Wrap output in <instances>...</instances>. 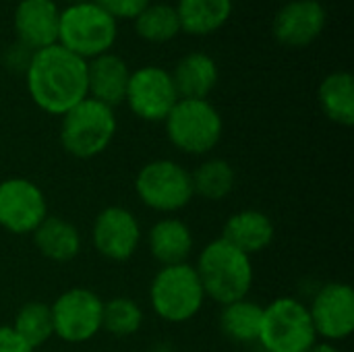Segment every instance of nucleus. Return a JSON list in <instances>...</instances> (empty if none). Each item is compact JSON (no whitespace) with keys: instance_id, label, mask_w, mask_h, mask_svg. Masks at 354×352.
I'll list each match as a JSON object with an SVG mask.
<instances>
[{"instance_id":"1","label":"nucleus","mask_w":354,"mask_h":352,"mask_svg":"<svg viewBox=\"0 0 354 352\" xmlns=\"http://www.w3.org/2000/svg\"><path fill=\"white\" fill-rule=\"evenodd\" d=\"M25 79L33 104L54 116L66 114L87 98V60L60 44L33 52Z\"/></svg>"},{"instance_id":"2","label":"nucleus","mask_w":354,"mask_h":352,"mask_svg":"<svg viewBox=\"0 0 354 352\" xmlns=\"http://www.w3.org/2000/svg\"><path fill=\"white\" fill-rule=\"evenodd\" d=\"M195 272L205 299H212L222 307L247 299L255 280L251 257L226 243L222 237L203 247L197 257Z\"/></svg>"},{"instance_id":"3","label":"nucleus","mask_w":354,"mask_h":352,"mask_svg":"<svg viewBox=\"0 0 354 352\" xmlns=\"http://www.w3.org/2000/svg\"><path fill=\"white\" fill-rule=\"evenodd\" d=\"M116 135L114 108L85 98L62 114L60 143L66 154L79 160L97 158L108 149Z\"/></svg>"},{"instance_id":"4","label":"nucleus","mask_w":354,"mask_h":352,"mask_svg":"<svg viewBox=\"0 0 354 352\" xmlns=\"http://www.w3.org/2000/svg\"><path fill=\"white\" fill-rule=\"evenodd\" d=\"M149 303L156 315L168 324L193 319L205 303V293L195 266L178 263L160 268L149 286Z\"/></svg>"},{"instance_id":"5","label":"nucleus","mask_w":354,"mask_h":352,"mask_svg":"<svg viewBox=\"0 0 354 352\" xmlns=\"http://www.w3.org/2000/svg\"><path fill=\"white\" fill-rule=\"evenodd\" d=\"M116 39V19L95 2L85 0L60 10L58 44L83 60L110 52Z\"/></svg>"},{"instance_id":"6","label":"nucleus","mask_w":354,"mask_h":352,"mask_svg":"<svg viewBox=\"0 0 354 352\" xmlns=\"http://www.w3.org/2000/svg\"><path fill=\"white\" fill-rule=\"evenodd\" d=\"M266 352H309L317 344L309 307L295 297L274 299L263 307L259 340Z\"/></svg>"},{"instance_id":"7","label":"nucleus","mask_w":354,"mask_h":352,"mask_svg":"<svg viewBox=\"0 0 354 352\" xmlns=\"http://www.w3.org/2000/svg\"><path fill=\"white\" fill-rule=\"evenodd\" d=\"M164 124L168 141L189 156H205L212 151L224 131L220 112L207 100H178Z\"/></svg>"},{"instance_id":"8","label":"nucleus","mask_w":354,"mask_h":352,"mask_svg":"<svg viewBox=\"0 0 354 352\" xmlns=\"http://www.w3.org/2000/svg\"><path fill=\"white\" fill-rule=\"evenodd\" d=\"M135 191L145 207L160 214H176L195 197L191 172L174 160L147 162L135 178Z\"/></svg>"},{"instance_id":"9","label":"nucleus","mask_w":354,"mask_h":352,"mask_svg":"<svg viewBox=\"0 0 354 352\" xmlns=\"http://www.w3.org/2000/svg\"><path fill=\"white\" fill-rule=\"evenodd\" d=\"M54 336L68 344H83L102 332L104 301L89 288H68L52 305Z\"/></svg>"},{"instance_id":"10","label":"nucleus","mask_w":354,"mask_h":352,"mask_svg":"<svg viewBox=\"0 0 354 352\" xmlns=\"http://www.w3.org/2000/svg\"><path fill=\"white\" fill-rule=\"evenodd\" d=\"M178 100L170 71L162 66H141L131 73L124 102L137 118L164 122Z\"/></svg>"},{"instance_id":"11","label":"nucleus","mask_w":354,"mask_h":352,"mask_svg":"<svg viewBox=\"0 0 354 352\" xmlns=\"http://www.w3.org/2000/svg\"><path fill=\"white\" fill-rule=\"evenodd\" d=\"M48 218V201L39 185L12 176L0 183V228L10 234H31Z\"/></svg>"},{"instance_id":"12","label":"nucleus","mask_w":354,"mask_h":352,"mask_svg":"<svg viewBox=\"0 0 354 352\" xmlns=\"http://www.w3.org/2000/svg\"><path fill=\"white\" fill-rule=\"evenodd\" d=\"M91 241L102 257L120 263L129 261L139 251L143 232L137 216L131 210L122 205H110L95 216Z\"/></svg>"},{"instance_id":"13","label":"nucleus","mask_w":354,"mask_h":352,"mask_svg":"<svg viewBox=\"0 0 354 352\" xmlns=\"http://www.w3.org/2000/svg\"><path fill=\"white\" fill-rule=\"evenodd\" d=\"M307 307L317 338L324 342H342L354 332V290L348 284H324Z\"/></svg>"},{"instance_id":"14","label":"nucleus","mask_w":354,"mask_h":352,"mask_svg":"<svg viewBox=\"0 0 354 352\" xmlns=\"http://www.w3.org/2000/svg\"><path fill=\"white\" fill-rule=\"evenodd\" d=\"M326 19V8L319 0H290L278 10L272 31L282 46L307 48L322 35Z\"/></svg>"},{"instance_id":"15","label":"nucleus","mask_w":354,"mask_h":352,"mask_svg":"<svg viewBox=\"0 0 354 352\" xmlns=\"http://www.w3.org/2000/svg\"><path fill=\"white\" fill-rule=\"evenodd\" d=\"M60 8L54 0H21L15 10L17 41L37 52L58 44Z\"/></svg>"},{"instance_id":"16","label":"nucleus","mask_w":354,"mask_h":352,"mask_svg":"<svg viewBox=\"0 0 354 352\" xmlns=\"http://www.w3.org/2000/svg\"><path fill=\"white\" fill-rule=\"evenodd\" d=\"M131 71L127 62L112 54H100L87 60V98L116 108L127 98Z\"/></svg>"},{"instance_id":"17","label":"nucleus","mask_w":354,"mask_h":352,"mask_svg":"<svg viewBox=\"0 0 354 352\" xmlns=\"http://www.w3.org/2000/svg\"><path fill=\"white\" fill-rule=\"evenodd\" d=\"M276 237L272 218L261 210H241L232 214L222 230V239L249 257L266 251Z\"/></svg>"},{"instance_id":"18","label":"nucleus","mask_w":354,"mask_h":352,"mask_svg":"<svg viewBox=\"0 0 354 352\" xmlns=\"http://www.w3.org/2000/svg\"><path fill=\"white\" fill-rule=\"evenodd\" d=\"M193 245L191 228L178 218H162L147 232V249L162 268L189 263Z\"/></svg>"},{"instance_id":"19","label":"nucleus","mask_w":354,"mask_h":352,"mask_svg":"<svg viewBox=\"0 0 354 352\" xmlns=\"http://www.w3.org/2000/svg\"><path fill=\"white\" fill-rule=\"evenodd\" d=\"M170 75L180 100H207L220 79L216 60L205 52H189Z\"/></svg>"},{"instance_id":"20","label":"nucleus","mask_w":354,"mask_h":352,"mask_svg":"<svg viewBox=\"0 0 354 352\" xmlns=\"http://www.w3.org/2000/svg\"><path fill=\"white\" fill-rule=\"evenodd\" d=\"M33 245L46 259L54 263L73 261L81 253V232L79 228L58 216H50L31 232Z\"/></svg>"},{"instance_id":"21","label":"nucleus","mask_w":354,"mask_h":352,"mask_svg":"<svg viewBox=\"0 0 354 352\" xmlns=\"http://www.w3.org/2000/svg\"><path fill=\"white\" fill-rule=\"evenodd\" d=\"M180 29L191 35H209L224 27L232 12V0H178Z\"/></svg>"},{"instance_id":"22","label":"nucleus","mask_w":354,"mask_h":352,"mask_svg":"<svg viewBox=\"0 0 354 352\" xmlns=\"http://www.w3.org/2000/svg\"><path fill=\"white\" fill-rule=\"evenodd\" d=\"M317 100L324 110V114L342 127L354 124V79L348 71H336L330 73L319 89Z\"/></svg>"},{"instance_id":"23","label":"nucleus","mask_w":354,"mask_h":352,"mask_svg":"<svg viewBox=\"0 0 354 352\" xmlns=\"http://www.w3.org/2000/svg\"><path fill=\"white\" fill-rule=\"evenodd\" d=\"M261 319H263V305L247 297L222 307L220 328L226 334V338H230L232 342L251 344L259 340Z\"/></svg>"},{"instance_id":"24","label":"nucleus","mask_w":354,"mask_h":352,"mask_svg":"<svg viewBox=\"0 0 354 352\" xmlns=\"http://www.w3.org/2000/svg\"><path fill=\"white\" fill-rule=\"evenodd\" d=\"M191 183L193 195H199L205 201H222L232 193L236 185V172L230 162L212 158L191 172Z\"/></svg>"},{"instance_id":"25","label":"nucleus","mask_w":354,"mask_h":352,"mask_svg":"<svg viewBox=\"0 0 354 352\" xmlns=\"http://www.w3.org/2000/svg\"><path fill=\"white\" fill-rule=\"evenodd\" d=\"M135 31L139 37L151 44H164L176 37L180 29L178 12L172 4L164 2H149L137 17H135Z\"/></svg>"},{"instance_id":"26","label":"nucleus","mask_w":354,"mask_h":352,"mask_svg":"<svg viewBox=\"0 0 354 352\" xmlns=\"http://www.w3.org/2000/svg\"><path fill=\"white\" fill-rule=\"evenodd\" d=\"M10 328L23 338V342L31 351H39L54 336V324H52L50 305L39 303V301L25 303L17 311L15 322H12Z\"/></svg>"},{"instance_id":"27","label":"nucleus","mask_w":354,"mask_h":352,"mask_svg":"<svg viewBox=\"0 0 354 352\" xmlns=\"http://www.w3.org/2000/svg\"><path fill=\"white\" fill-rule=\"evenodd\" d=\"M143 326V311L137 301L129 297H114L104 301L102 330L114 338H129Z\"/></svg>"},{"instance_id":"28","label":"nucleus","mask_w":354,"mask_h":352,"mask_svg":"<svg viewBox=\"0 0 354 352\" xmlns=\"http://www.w3.org/2000/svg\"><path fill=\"white\" fill-rule=\"evenodd\" d=\"M112 19H135L151 0H91Z\"/></svg>"},{"instance_id":"29","label":"nucleus","mask_w":354,"mask_h":352,"mask_svg":"<svg viewBox=\"0 0 354 352\" xmlns=\"http://www.w3.org/2000/svg\"><path fill=\"white\" fill-rule=\"evenodd\" d=\"M31 58H33V50L25 48V46L19 44V41H15V46H10V48L6 50V54H4L6 66H8L10 71H15V73H23V75L27 73Z\"/></svg>"},{"instance_id":"30","label":"nucleus","mask_w":354,"mask_h":352,"mask_svg":"<svg viewBox=\"0 0 354 352\" xmlns=\"http://www.w3.org/2000/svg\"><path fill=\"white\" fill-rule=\"evenodd\" d=\"M0 352H33L23 338L10 328V326H0Z\"/></svg>"},{"instance_id":"31","label":"nucleus","mask_w":354,"mask_h":352,"mask_svg":"<svg viewBox=\"0 0 354 352\" xmlns=\"http://www.w3.org/2000/svg\"><path fill=\"white\" fill-rule=\"evenodd\" d=\"M309 352H342L336 344H332V342H317L313 349Z\"/></svg>"},{"instance_id":"32","label":"nucleus","mask_w":354,"mask_h":352,"mask_svg":"<svg viewBox=\"0 0 354 352\" xmlns=\"http://www.w3.org/2000/svg\"><path fill=\"white\" fill-rule=\"evenodd\" d=\"M77 2H85V0H71V4H77Z\"/></svg>"},{"instance_id":"33","label":"nucleus","mask_w":354,"mask_h":352,"mask_svg":"<svg viewBox=\"0 0 354 352\" xmlns=\"http://www.w3.org/2000/svg\"><path fill=\"white\" fill-rule=\"evenodd\" d=\"M33 352H41V351H33Z\"/></svg>"}]
</instances>
